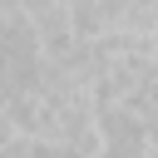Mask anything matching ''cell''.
I'll list each match as a JSON object with an SVG mask.
<instances>
[{
    "mask_svg": "<svg viewBox=\"0 0 158 158\" xmlns=\"http://www.w3.org/2000/svg\"><path fill=\"white\" fill-rule=\"evenodd\" d=\"M153 79H158V59H153Z\"/></svg>",
    "mask_w": 158,
    "mask_h": 158,
    "instance_id": "obj_1",
    "label": "cell"
}]
</instances>
